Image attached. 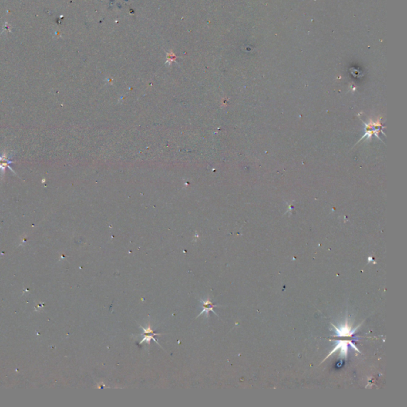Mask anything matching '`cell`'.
<instances>
[{"label": "cell", "instance_id": "3", "mask_svg": "<svg viewBox=\"0 0 407 407\" xmlns=\"http://www.w3.org/2000/svg\"><path fill=\"white\" fill-rule=\"evenodd\" d=\"M141 328H143V340H141L140 344H143V342L150 343V340H154V341H155V342L157 343V344H158V342H157V340H156L155 338L153 337V336H157V335H161V334H160V333H156V332H154V331H153V330L151 329V327H150V325H148V327H147V328H144L142 327V326H141Z\"/></svg>", "mask_w": 407, "mask_h": 407}, {"label": "cell", "instance_id": "1", "mask_svg": "<svg viewBox=\"0 0 407 407\" xmlns=\"http://www.w3.org/2000/svg\"><path fill=\"white\" fill-rule=\"evenodd\" d=\"M336 343H337V344H336V346L335 347V348L330 352V353L328 354V355L326 357L325 359V360L327 359L328 357H330V355H332L335 352L340 350V355L342 357V358H345V359H346L347 356H348V345H351V346L353 348L355 349V351H357L358 352H360L359 349L357 348L356 345H355L354 343L352 342L351 340H338V341H336Z\"/></svg>", "mask_w": 407, "mask_h": 407}, {"label": "cell", "instance_id": "4", "mask_svg": "<svg viewBox=\"0 0 407 407\" xmlns=\"http://www.w3.org/2000/svg\"><path fill=\"white\" fill-rule=\"evenodd\" d=\"M200 302L201 303L202 305L204 306V309L202 310V312H200V313L198 315L197 317H200V315L203 314H206V316L208 317L210 312H212V313H215V314L216 315V312H214V309H213L215 307H216V305L213 304V303L210 301L209 298H208L207 299H205V300H202V299H200Z\"/></svg>", "mask_w": 407, "mask_h": 407}, {"label": "cell", "instance_id": "2", "mask_svg": "<svg viewBox=\"0 0 407 407\" xmlns=\"http://www.w3.org/2000/svg\"><path fill=\"white\" fill-rule=\"evenodd\" d=\"M331 325L333 326L334 328L336 329V331H336V335H334L333 336H335V337H337V336L338 337H342V336H344V337H348V336H352L353 334L356 331V330L358 329V328L360 326V325H359L357 328H355L354 329H352L351 326L348 325V318L346 319L345 324H344V325H341V327L340 328H337L335 325H333V324H331Z\"/></svg>", "mask_w": 407, "mask_h": 407}]
</instances>
